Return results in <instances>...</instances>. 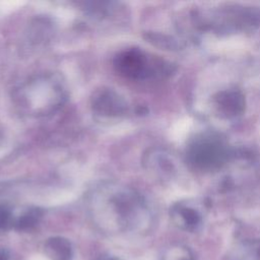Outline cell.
I'll list each match as a JSON object with an SVG mask.
<instances>
[{
	"mask_svg": "<svg viewBox=\"0 0 260 260\" xmlns=\"http://www.w3.org/2000/svg\"><path fill=\"white\" fill-rule=\"evenodd\" d=\"M90 107L93 113L103 117H120L129 109L126 100L118 91L106 86L92 92Z\"/></svg>",
	"mask_w": 260,
	"mask_h": 260,
	"instance_id": "4",
	"label": "cell"
},
{
	"mask_svg": "<svg viewBox=\"0 0 260 260\" xmlns=\"http://www.w3.org/2000/svg\"><path fill=\"white\" fill-rule=\"evenodd\" d=\"M14 219L10 209L0 204V230H8L9 228L13 226Z\"/></svg>",
	"mask_w": 260,
	"mask_h": 260,
	"instance_id": "7",
	"label": "cell"
},
{
	"mask_svg": "<svg viewBox=\"0 0 260 260\" xmlns=\"http://www.w3.org/2000/svg\"><path fill=\"white\" fill-rule=\"evenodd\" d=\"M164 260H192V257L191 255H188V252L172 251L165 256Z\"/></svg>",
	"mask_w": 260,
	"mask_h": 260,
	"instance_id": "8",
	"label": "cell"
},
{
	"mask_svg": "<svg viewBox=\"0 0 260 260\" xmlns=\"http://www.w3.org/2000/svg\"><path fill=\"white\" fill-rule=\"evenodd\" d=\"M16 105L31 116H46L56 112L67 100L62 76L54 72L38 74L22 83L14 93Z\"/></svg>",
	"mask_w": 260,
	"mask_h": 260,
	"instance_id": "2",
	"label": "cell"
},
{
	"mask_svg": "<svg viewBox=\"0 0 260 260\" xmlns=\"http://www.w3.org/2000/svg\"><path fill=\"white\" fill-rule=\"evenodd\" d=\"M88 201L93 214L113 218L122 228L133 225L144 211L141 196L132 188L117 183L96 186L91 190Z\"/></svg>",
	"mask_w": 260,
	"mask_h": 260,
	"instance_id": "1",
	"label": "cell"
},
{
	"mask_svg": "<svg viewBox=\"0 0 260 260\" xmlns=\"http://www.w3.org/2000/svg\"><path fill=\"white\" fill-rule=\"evenodd\" d=\"M45 253L51 260H71V244L63 237H52L45 244Z\"/></svg>",
	"mask_w": 260,
	"mask_h": 260,
	"instance_id": "5",
	"label": "cell"
},
{
	"mask_svg": "<svg viewBox=\"0 0 260 260\" xmlns=\"http://www.w3.org/2000/svg\"><path fill=\"white\" fill-rule=\"evenodd\" d=\"M114 67L121 76L133 80L143 79L149 73L147 57L137 48L119 52L114 58Z\"/></svg>",
	"mask_w": 260,
	"mask_h": 260,
	"instance_id": "3",
	"label": "cell"
},
{
	"mask_svg": "<svg viewBox=\"0 0 260 260\" xmlns=\"http://www.w3.org/2000/svg\"><path fill=\"white\" fill-rule=\"evenodd\" d=\"M43 211L40 208H30L14 220L13 226L17 231H28L34 229L42 219Z\"/></svg>",
	"mask_w": 260,
	"mask_h": 260,
	"instance_id": "6",
	"label": "cell"
},
{
	"mask_svg": "<svg viewBox=\"0 0 260 260\" xmlns=\"http://www.w3.org/2000/svg\"><path fill=\"white\" fill-rule=\"evenodd\" d=\"M0 260H9V253L4 248H0Z\"/></svg>",
	"mask_w": 260,
	"mask_h": 260,
	"instance_id": "9",
	"label": "cell"
}]
</instances>
